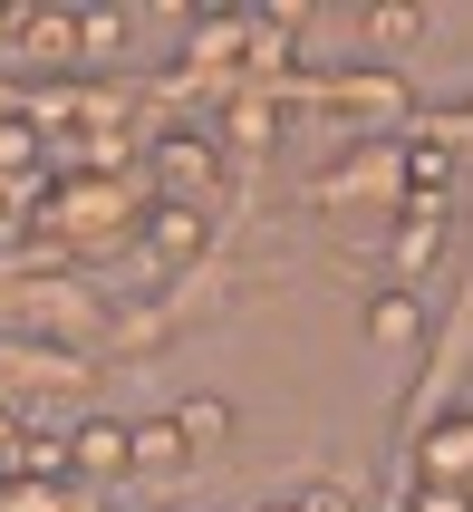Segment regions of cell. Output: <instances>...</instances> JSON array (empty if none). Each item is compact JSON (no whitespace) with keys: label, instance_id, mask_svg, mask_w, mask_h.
<instances>
[{"label":"cell","instance_id":"cell-1","mask_svg":"<svg viewBox=\"0 0 473 512\" xmlns=\"http://www.w3.org/2000/svg\"><path fill=\"white\" fill-rule=\"evenodd\" d=\"M367 339L377 348H416L425 339V300L416 290H377V300H367Z\"/></svg>","mask_w":473,"mask_h":512},{"label":"cell","instance_id":"cell-2","mask_svg":"<svg viewBox=\"0 0 473 512\" xmlns=\"http://www.w3.org/2000/svg\"><path fill=\"white\" fill-rule=\"evenodd\" d=\"M473 474V416H445L425 435V484H464Z\"/></svg>","mask_w":473,"mask_h":512},{"label":"cell","instance_id":"cell-3","mask_svg":"<svg viewBox=\"0 0 473 512\" xmlns=\"http://www.w3.org/2000/svg\"><path fill=\"white\" fill-rule=\"evenodd\" d=\"M126 464L136 474H184V435H174V416H155V426H126Z\"/></svg>","mask_w":473,"mask_h":512},{"label":"cell","instance_id":"cell-4","mask_svg":"<svg viewBox=\"0 0 473 512\" xmlns=\"http://www.w3.org/2000/svg\"><path fill=\"white\" fill-rule=\"evenodd\" d=\"M174 435H184V455H213V445H232V406L223 397H184V416H174Z\"/></svg>","mask_w":473,"mask_h":512},{"label":"cell","instance_id":"cell-5","mask_svg":"<svg viewBox=\"0 0 473 512\" xmlns=\"http://www.w3.org/2000/svg\"><path fill=\"white\" fill-rule=\"evenodd\" d=\"M165 184L194 203L203 184H213V145H203V136H165Z\"/></svg>","mask_w":473,"mask_h":512},{"label":"cell","instance_id":"cell-6","mask_svg":"<svg viewBox=\"0 0 473 512\" xmlns=\"http://www.w3.org/2000/svg\"><path fill=\"white\" fill-rule=\"evenodd\" d=\"M68 455H78V474H126V426H107V416H97V426H78V445H68Z\"/></svg>","mask_w":473,"mask_h":512},{"label":"cell","instance_id":"cell-7","mask_svg":"<svg viewBox=\"0 0 473 512\" xmlns=\"http://www.w3.org/2000/svg\"><path fill=\"white\" fill-rule=\"evenodd\" d=\"M155 223H165V232H155V261H194L203 252V213H194V203H165Z\"/></svg>","mask_w":473,"mask_h":512},{"label":"cell","instance_id":"cell-8","mask_svg":"<svg viewBox=\"0 0 473 512\" xmlns=\"http://www.w3.org/2000/svg\"><path fill=\"white\" fill-rule=\"evenodd\" d=\"M425 29V10H367V39H387V49H406Z\"/></svg>","mask_w":473,"mask_h":512},{"label":"cell","instance_id":"cell-9","mask_svg":"<svg viewBox=\"0 0 473 512\" xmlns=\"http://www.w3.org/2000/svg\"><path fill=\"white\" fill-rule=\"evenodd\" d=\"M290 512H358V493L348 484H309V493H290Z\"/></svg>","mask_w":473,"mask_h":512},{"label":"cell","instance_id":"cell-10","mask_svg":"<svg viewBox=\"0 0 473 512\" xmlns=\"http://www.w3.org/2000/svg\"><path fill=\"white\" fill-rule=\"evenodd\" d=\"M126 29H136V20H126V10H97V20H78V39H87V49H116Z\"/></svg>","mask_w":473,"mask_h":512},{"label":"cell","instance_id":"cell-11","mask_svg":"<svg viewBox=\"0 0 473 512\" xmlns=\"http://www.w3.org/2000/svg\"><path fill=\"white\" fill-rule=\"evenodd\" d=\"M416 512H473L464 484H416Z\"/></svg>","mask_w":473,"mask_h":512},{"label":"cell","instance_id":"cell-12","mask_svg":"<svg viewBox=\"0 0 473 512\" xmlns=\"http://www.w3.org/2000/svg\"><path fill=\"white\" fill-rule=\"evenodd\" d=\"M261 512H290V503H261Z\"/></svg>","mask_w":473,"mask_h":512},{"label":"cell","instance_id":"cell-13","mask_svg":"<svg viewBox=\"0 0 473 512\" xmlns=\"http://www.w3.org/2000/svg\"><path fill=\"white\" fill-rule=\"evenodd\" d=\"M464 493H473V474H464Z\"/></svg>","mask_w":473,"mask_h":512}]
</instances>
